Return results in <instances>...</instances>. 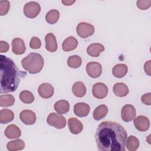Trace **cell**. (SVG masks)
<instances>
[{"instance_id":"cell-1","label":"cell","mask_w":151,"mask_h":151,"mask_svg":"<svg viewBox=\"0 0 151 151\" xmlns=\"http://www.w3.org/2000/svg\"><path fill=\"white\" fill-rule=\"evenodd\" d=\"M96 142L99 150L124 151L127 134L125 129L118 123L101 122L96 129Z\"/></svg>"},{"instance_id":"cell-2","label":"cell","mask_w":151,"mask_h":151,"mask_svg":"<svg viewBox=\"0 0 151 151\" xmlns=\"http://www.w3.org/2000/svg\"><path fill=\"white\" fill-rule=\"evenodd\" d=\"M0 93H6L15 91L25 72H21L13 60L6 56H0Z\"/></svg>"},{"instance_id":"cell-3","label":"cell","mask_w":151,"mask_h":151,"mask_svg":"<svg viewBox=\"0 0 151 151\" xmlns=\"http://www.w3.org/2000/svg\"><path fill=\"white\" fill-rule=\"evenodd\" d=\"M21 64L22 67L30 74H37L43 68L44 59L40 54L31 52L22 60Z\"/></svg>"},{"instance_id":"cell-4","label":"cell","mask_w":151,"mask_h":151,"mask_svg":"<svg viewBox=\"0 0 151 151\" xmlns=\"http://www.w3.org/2000/svg\"><path fill=\"white\" fill-rule=\"evenodd\" d=\"M47 122L50 126L58 129H63L66 125L65 118L61 114L55 113H51L48 116Z\"/></svg>"},{"instance_id":"cell-5","label":"cell","mask_w":151,"mask_h":151,"mask_svg":"<svg viewBox=\"0 0 151 151\" xmlns=\"http://www.w3.org/2000/svg\"><path fill=\"white\" fill-rule=\"evenodd\" d=\"M41 6L40 4L35 1L28 2L24 6V14L29 18H35L40 12Z\"/></svg>"},{"instance_id":"cell-6","label":"cell","mask_w":151,"mask_h":151,"mask_svg":"<svg viewBox=\"0 0 151 151\" xmlns=\"http://www.w3.org/2000/svg\"><path fill=\"white\" fill-rule=\"evenodd\" d=\"M76 31L79 37L82 38H86L94 34V28L93 25L83 22L77 25Z\"/></svg>"},{"instance_id":"cell-7","label":"cell","mask_w":151,"mask_h":151,"mask_svg":"<svg viewBox=\"0 0 151 151\" xmlns=\"http://www.w3.org/2000/svg\"><path fill=\"white\" fill-rule=\"evenodd\" d=\"M136 109L133 105L126 104L121 110L122 119L125 122L132 121L136 116Z\"/></svg>"},{"instance_id":"cell-8","label":"cell","mask_w":151,"mask_h":151,"mask_svg":"<svg viewBox=\"0 0 151 151\" xmlns=\"http://www.w3.org/2000/svg\"><path fill=\"white\" fill-rule=\"evenodd\" d=\"M92 93L94 97L102 99L105 98L108 94V88L103 83H97L93 86Z\"/></svg>"},{"instance_id":"cell-9","label":"cell","mask_w":151,"mask_h":151,"mask_svg":"<svg viewBox=\"0 0 151 151\" xmlns=\"http://www.w3.org/2000/svg\"><path fill=\"white\" fill-rule=\"evenodd\" d=\"M86 71L88 75L92 78L100 77L102 73V67L99 63L90 62L86 65Z\"/></svg>"},{"instance_id":"cell-10","label":"cell","mask_w":151,"mask_h":151,"mask_svg":"<svg viewBox=\"0 0 151 151\" xmlns=\"http://www.w3.org/2000/svg\"><path fill=\"white\" fill-rule=\"evenodd\" d=\"M134 124L137 130L140 132L147 131L150 126L149 119L145 116H138L134 119Z\"/></svg>"},{"instance_id":"cell-11","label":"cell","mask_w":151,"mask_h":151,"mask_svg":"<svg viewBox=\"0 0 151 151\" xmlns=\"http://www.w3.org/2000/svg\"><path fill=\"white\" fill-rule=\"evenodd\" d=\"M21 120L27 125L34 124L36 122V115L34 111L30 110H24L19 114Z\"/></svg>"},{"instance_id":"cell-12","label":"cell","mask_w":151,"mask_h":151,"mask_svg":"<svg viewBox=\"0 0 151 151\" xmlns=\"http://www.w3.org/2000/svg\"><path fill=\"white\" fill-rule=\"evenodd\" d=\"M39 95L43 99H49L54 94V88L49 83H44L40 85L38 88Z\"/></svg>"},{"instance_id":"cell-13","label":"cell","mask_w":151,"mask_h":151,"mask_svg":"<svg viewBox=\"0 0 151 151\" xmlns=\"http://www.w3.org/2000/svg\"><path fill=\"white\" fill-rule=\"evenodd\" d=\"M68 126L70 132L74 134L80 133L83 129L82 123L75 117H71L68 119Z\"/></svg>"},{"instance_id":"cell-14","label":"cell","mask_w":151,"mask_h":151,"mask_svg":"<svg viewBox=\"0 0 151 151\" xmlns=\"http://www.w3.org/2000/svg\"><path fill=\"white\" fill-rule=\"evenodd\" d=\"M11 45L12 52L16 55H21L26 51L25 42L19 38H15L13 39Z\"/></svg>"},{"instance_id":"cell-15","label":"cell","mask_w":151,"mask_h":151,"mask_svg":"<svg viewBox=\"0 0 151 151\" xmlns=\"http://www.w3.org/2000/svg\"><path fill=\"white\" fill-rule=\"evenodd\" d=\"M90 110V107L89 105L85 103H77L74 106V113L76 116L80 117L87 116Z\"/></svg>"},{"instance_id":"cell-16","label":"cell","mask_w":151,"mask_h":151,"mask_svg":"<svg viewBox=\"0 0 151 151\" xmlns=\"http://www.w3.org/2000/svg\"><path fill=\"white\" fill-rule=\"evenodd\" d=\"M4 134L8 139H14L21 136V131L17 126L12 124L6 127V129L5 130Z\"/></svg>"},{"instance_id":"cell-17","label":"cell","mask_w":151,"mask_h":151,"mask_svg":"<svg viewBox=\"0 0 151 151\" xmlns=\"http://www.w3.org/2000/svg\"><path fill=\"white\" fill-rule=\"evenodd\" d=\"M45 48L47 51L54 52L57 50V43L55 35L52 33H48L45 37Z\"/></svg>"},{"instance_id":"cell-18","label":"cell","mask_w":151,"mask_h":151,"mask_svg":"<svg viewBox=\"0 0 151 151\" xmlns=\"http://www.w3.org/2000/svg\"><path fill=\"white\" fill-rule=\"evenodd\" d=\"M104 50L103 45L100 43L91 44L87 48V54L93 57H97L100 55V53Z\"/></svg>"},{"instance_id":"cell-19","label":"cell","mask_w":151,"mask_h":151,"mask_svg":"<svg viewBox=\"0 0 151 151\" xmlns=\"http://www.w3.org/2000/svg\"><path fill=\"white\" fill-rule=\"evenodd\" d=\"M78 45L77 40L73 36L67 37L63 42V50L66 52L75 50Z\"/></svg>"},{"instance_id":"cell-20","label":"cell","mask_w":151,"mask_h":151,"mask_svg":"<svg viewBox=\"0 0 151 151\" xmlns=\"http://www.w3.org/2000/svg\"><path fill=\"white\" fill-rule=\"evenodd\" d=\"M72 92L77 97H83L86 93V88L81 81H77L74 83L72 86Z\"/></svg>"},{"instance_id":"cell-21","label":"cell","mask_w":151,"mask_h":151,"mask_svg":"<svg viewBox=\"0 0 151 151\" xmlns=\"http://www.w3.org/2000/svg\"><path fill=\"white\" fill-rule=\"evenodd\" d=\"M113 91L116 96L122 97L127 96L129 93V88L127 86L123 83H116L113 88Z\"/></svg>"},{"instance_id":"cell-22","label":"cell","mask_w":151,"mask_h":151,"mask_svg":"<svg viewBox=\"0 0 151 151\" xmlns=\"http://www.w3.org/2000/svg\"><path fill=\"white\" fill-rule=\"evenodd\" d=\"M54 107L57 113L60 114H65L70 110V104L67 100H61L55 102Z\"/></svg>"},{"instance_id":"cell-23","label":"cell","mask_w":151,"mask_h":151,"mask_svg":"<svg viewBox=\"0 0 151 151\" xmlns=\"http://www.w3.org/2000/svg\"><path fill=\"white\" fill-rule=\"evenodd\" d=\"M14 118V112L7 109H3L0 111V123L7 124L13 120Z\"/></svg>"},{"instance_id":"cell-24","label":"cell","mask_w":151,"mask_h":151,"mask_svg":"<svg viewBox=\"0 0 151 151\" xmlns=\"http://www.w3.org/2000/svg\"><path fill=\"white\" fill-rule=\"evenodd\" d=\"M127 66L124 64H116L112 69L113 75L117 78L123 77L127 73Z\"/></svg>"},{"instance_id":"cell-25","label":"cell","mask_w":151,"mask_h":151,"mask_svg":"<svg viewBox=\"0 0 151 151\" xmlns=\"http://www.w3.org/2000/svg\"><path fill=\"white\" fill-rule=\"evenodd\" d=\"M108 112V108L104 104L97 106L94 110L93 117L96 120H100L104 117Z\"/></svg>"},{"instance_id":"cell-26","label":"cell","mask_w":151,"mask_h":151,"mask_svg":"<svg viewBox=\"0 0 151 151\" xmlns=\"http://www.w3.org/2000/svg\"><path fill=\"white\" fill-rule=\"evenodd\" d=\"M25 147V143L21 139H17L9 142L6 144V148L9 151L22 150Z\"/></svg>"},{"instance_id":"cell-27","label":"cell","mask_w":151,"mask_h":151,"mask_svg":"<svg viewBox=\"0 0 151 151\" xmlns=\"http://www.w3.org/2000/svg\"><path fill=\"white\" fill-rule=\"evenodd\" d=\"M139 144L140 143L139 139L136 137L130 135L127 139L126 146L127 150L130 151H134L139 148Z\"/></svg>"},{"instance_id":"cell-28","label":"cell","mask_w":151,"mask_h":151,"mask_svg":"<svg viewBox=\"0 0 151 151\" xmlns=\"http://www.w3.org/2000/svg\"><path fill=\"white\" fill-rule=\"evenodd\" d=\"M60 12L57 9H51L45 15V20L50 24H55L59 19Z\"/></svg>"},{"instance_id":"cell-29","label":"cell","mask_w":151,"mask_h":151,"mask_svg":"<svg viewBox=\"0 0 151 151\" xmlns=\"http://www.w3.org/2000/svg\"><path fill=\"white\" fill-rule=\"evenodd\" d=\"M15 98L11 94H2L0 96V106L10 107L14 104Z\"/></svg>"},{"instance_id":"cell-30","label":"cell","mask_w":151,"mask_h":151,"mask_svg":"<svg viewBox=\"0 0 151 151\" xmlns=\"http://www.w3.org/2000/svg\"><path fill=\"white\" fill-rule=\"evenodd\" d=\"M81 58L77 55H71L69 57L67 60V64L71 68H77L81 66Z\"/></svg>"},{"instance_id":"cell-31","label":"cell","mask_w":151,"mask_h":151,"mask_svg":"<svg viewBox=\"0 0 151 151\" xmlns=\"http://www.w3.org/2000/svg\"><path fill=\"white\" fill-rule=\"evenodd\" d=\"M19 99L22 102L25 104H30L34 101L33 94L28 90L22 91L19 94Z\"/></svg>"},{"instance_id":"cell-32","label":"cell","mask_w":151,"mask_h":151,"mask_svg":"<svg viewBox=\"0 0 151 151\" xmlns=\"http://www.w3.org/2000/svg\"><path fill=\"white\" fill-rule=\"evenodd\" d=\"M10 7V3L7 0L0 1V15L1 16L6 15Z\"/></svg>"},{"instance_id":"cell-33","label":"cell","mask_w":151,"mask_h":151,"mask_svg":"<svg viewBox=\"0 0 151 151\" xmlns=\"http://www.w3.org/2000/svg\"><path fill=\"white\" fill-rule=\"evenodd\" d=\"M137 7L142 10H146L148 9L151 5L150 0H139L137 1Z\"/></svg>"},{"instance_id":"cell-34","label":"cell","mask_w":151,"mask_h":151,"mask_svg":"<svg viewBox=\"0 0 151 151\" xmlns=\"http://www.w3.org/2000/svg\"><path fill=\"white\" fill-rule=\"evenodd\" d=\"M41 46V40L37 37H33L31 38L30 42H29V47L32 49H38Z\"/></svg>"},{"instance_id":"cell-35","label":"cell","mask_w":151,"mask_h":151,"mask_svg":"<svg viewBox=\"0 0 151 151\" xmlns=\"http://www.w3.org/2000/svg\"><path fill=\"white\" fill-rule=\"evenodd\" d=\"M141 101L145 104L150 105L151 104V93H148L143 94L141 97Z\"/></svg>"},{"instance_id":"cell-36","label":"cell","mask_w":151,"mask_h":151,"mask_svg":"<svg viewBox=\"0 0 151 151\" xmlns=\"http://www.w3.org/2000/svg\"><path fill=\"white\" fill-rule=\"evenodd\" d=\"M9 48V45L8 43L5 41H0V52L1 53L6 52L8 51Z\"/></svg>"},{"instance_id":"cell-37","label":"cell","mask_w":151,"mask_h":151,"mask_svg":"<svg viewBox=\"0 0 151 151\" xmlns=\"http://www.w3.org/2000/svg\"><path fill=\"white\" fill-rule=\"evenodd\" d=\"M150 63L151 61L149 60L147 62H146L144 65L145 71L148 76H150Z\"/></svg>"},{"instance_id":"cell-38","label":"cell","mask_w":151,"mask_h":151,"mask_svg":"<svg viewBox=\"0 0 151 151\" xmlns=\"http://www.w3.org/2000/svg\"><path fill=\"white\" fill-rule=\"evenodd\" d=\"M62 3L64 5H67V6H69V5H71L72 4H73L76 1H70V0H63Z\"/></svg>"}]
</instances>
